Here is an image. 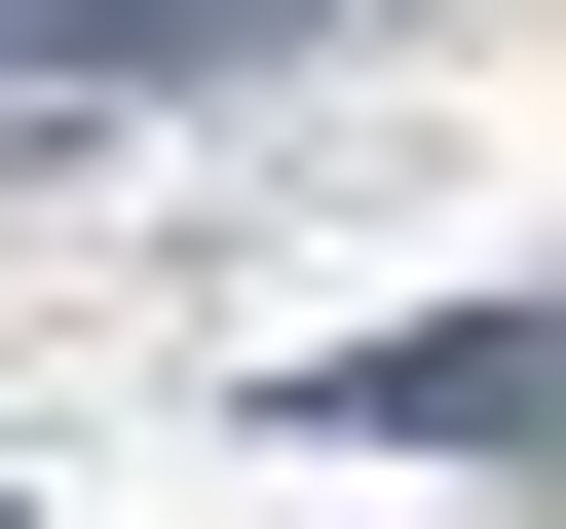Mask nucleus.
Segmentation results:
<instances>
[{"label":"nucleus","mask_w":566,"mask_h":529,"mask_svg":"<svg viewBox=\"0 0 566 529\" xmlns=\"http://www.w3.org/2000/svg\"><path fill=\"white\" fill-rule=\"evenodd\" d=\"M39 114H114V76H76V39H39V0H0V152H39Z\"/></svg>","instance_id":"nucleus-2"},{"label":"nucleus","mask_w":566,"mask_h":529,"mask_svg":"<svg viewBox=\"0 0 566 529\" xmlns=\"http://www.w3.org/2000/svg\"><path fill=\"white\" fill-rule=\"evenodd\" d=\"M303 416H340V454H528V416H566V341H528V303H416V341H340Z\"/></svg>","instance_id":"nucleus-1"}]
</instances>
